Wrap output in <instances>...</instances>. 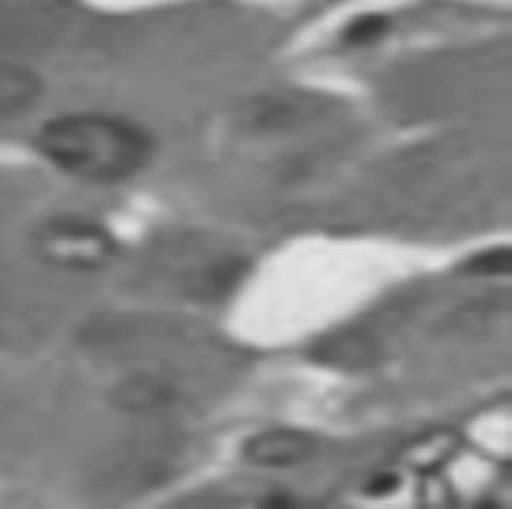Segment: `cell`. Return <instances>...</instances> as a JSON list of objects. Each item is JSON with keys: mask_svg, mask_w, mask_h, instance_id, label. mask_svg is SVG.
<instances>
[{"mask_svg": "<svg viewBox=\"0 0 512 509\" xmlns=\"http://www.w3.org/2000/svg\"><path fill=\"white\" fill-rule=\"evenodd\" d=\"M267 505L270 506V508H289L290 500L284 497V495H275V497H271L270 500H268Z\"/></svg>", "mask_w": 512, "mask_h": 509, "instance_id": "ba28073f", "label": "cell"}, {"mask_svg": "<svg viewBox=\"0 0 512 509\" xmlns=\"http://www.w3.org/2000/svg\"><path fill=\"white\" fill-rule=\"evenodd\" d=\"M388 21L382 15H366L355 19L347 27L346 37L352 43H371L385 34Z\"/></svg>", "mask_w": 512, "mask_h": 509, "instance_id": "8992f818", "label": "cell"}, {"mask_svg": "<svg viewBox=\"0 0 512 509\" xmlns=\"http://www.w3.org/2000/svg\"><path fill=\"white\" fill-rule=\"evenodd\" d=\"M512 253L509 248H495L476 254L465 264L468 272L481 275H505L511 272Z\"/></svg>", "mask_w": 512, "mask_h": 509, "instance_id": "5b68a950", "label": "cell"}, {"mask_svg": "<svg viewBox=\"0 0 512 509\" xmlns=\"http://www.w3.org/2000/svg\"><path fill=\"white\" fill-rule=\"evenodd\" d=\"M38 251L46 261L70 270H95L111 261L116 243L97 224L59 220L38 237Z\"/></svg>", "mask_w": 512, "mask_h": 509, "instance_id": "7a4b0ae2", "label": "cell"}, {"mask_svg": "<svg viewBox=\"0 0 512 509\" xmlns=\"http://www.w3.org/2000/svg\"><path fill=\"white\" fill-rule=\"evenodd\" d=\"M245 453L256 464L284 467L306 459L312 453V442L301 432L278 429L249 440Z\"/></svg>", "mask_w": 512, "mask_h": 509, "instance_id": "3957f363", "label": "cell"}, {"mask_svg": "<svg viewBox=\"0 0 512 509\" xmlns=\"http://www.w3.org/2000/svg\"><path fill=\"white\" fill-rule=\"evenodd\" d=\"M32 76L16 68H0V111H12L35 97Z\"/></svg>", "mask_w": 512, "mask_h": 509, "instance_id": "277c9868", "label": "cell"}, {"mask_svg": "<svg viewBox=\"0 0 512 509\" xmlns=\"http://www.w3.org/2000/svg\"><path fill=\"white\" fill-rule=\"evenodd\" d=\"M399 486V478L393 473H382L377 475L369 481L368 492L374 497H382V495L391 494L396 491Z\"/></svg>", "mask_w": 512, "mask_h": 509, "instance_id": "52a82bcc", "label": "cell"}, {"mask_svg": "<svg viewBox=\"0 0 512 509\" xmlns=\"http://www.w3.org/2000/svg\"><path fill=\"white\" fill-rule=\"evenodd\" d=\"M37 147L54 168L93 183L131 179L153 153L152 138L139 123L108 111H71L46 120Z\"/></svg>", "mask_w": 512, "mask_h": 509, "instance_id": "6da1fadb", "label": "cell"}]
</instances>
